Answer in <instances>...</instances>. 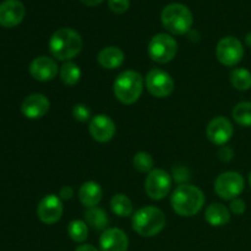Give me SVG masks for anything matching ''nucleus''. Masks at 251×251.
Returning a JSON list of instances; mask_svg holds the SVG:
<instances>
[{"mask_svg":"<svg viewBox=\"0 0 251 251\" xmlns=\"http://www.w3.org/2000/svg\"><path fill=\"white\" fill-rule=\"evenodd\" d=\"M230 211H232L234 215H243V213L245 212V210H247V206H245V202L242 200V199H234V200H232V202H230V206H229Z\"/></svg>","mask_w":251,"mask_h":251,"instance_id":"obj_30","label":"nucleus"},{"mask_svg":"<svg viewBox=\"0 0 251 251\" xmlns=\"http://www.w3.org/2000/svg\"><path fill=\"white\" fill-rule=\"evenodd\" d=\"M245 43H247L248 47H250L251 48V32L247 34V37H245Z\"/></svg>","mask_w":251,"mask_h":251,"instance_id":"obj_35","label":"nucleus"},{"mask_svg":"<svg viewBox=\"0 0 251 251\" xmlns=\"http://www.w3.org/2000/svg\"><path fill=\"white\" fill-rule=\"evenodd\" d=\"M146 88L157 98H166L174 91V81L172 76L161 69H152L146 76Z\"/></svg>","mask_w":251,"mask_h":251,"instance_id":"obj_10","label":"nucleus"},{"mask_svg":"<svg viewBox=\"0 0 251 251\" xmlns=\"http://www.w3.org/2000/svg\"><path fill=\"white\" fill-rule=\"evenodd\" d=\"M162 25L172 34L181 36L190 31L193 26V14L183 4L174 2L167 5L161 15Z\"/></svg>","mask_w":251,"mask_h":251,"instance_id":"obj_5","label":"nucleus"},{"mask_svg":"<svg viewBox=\"0 0 251 251\" xmlns=\"http://www.w3.org/2000/svg\"><path fill=\"white\" fill-rule=\"evenodd\" d=\"M81 1L85 5H87V6H97V5H100L103 0H81Z\"/></svg>","mask_w":251,"mask_h":251,"instance_id":"obj_34","label":"nucleus"},{"mask_svg":"<svg viewBox=\"0 0 251 251\" xmlns=\"http://www.w3.org/2000/svg\"><path fill=\"white\" fill-rule=\"evenodd\" d=\"M50 102L42 93H32L22 102V114L28 119H39L48 113Z\"/></svg>","mask_w":251,"mask_h":251,"instance_id":"obj_15","label":"nucleus"},{"mask_svg":"<svg viewBox=\"0 0 251 251\" xmlns=\"http://www.w3.org/2000/svg\"><path fill=\"white\" fill-rule=\"evenodd\" d=\"M74 196V189L71 186H63L59 191V198L60 200H70Z\"/></svg>","mask_w":251,"mask_h":251,"instance_id":"obj_32","label":"nucleus"},{"mask_svg":"<svg viewBox=\"0 0 251 251\" xmlns=\"http://www.w3.org/2000/svg\"><path fill=\"white\" fill-rule=\"evenodd\" d=\"M29 74L34 80L47 82V81H51L54 77H56L58 65H56L55 60L49 56H38L29 65Z\"/></svg>","mask_w":251,"mask_h":251,"instance_id":"obj_16","label":"nucleus"},{"mask_svg":"<svg viewBox=\"0 0 251 251\" xmlns=\"http://www.w3.org/2000/svg\"><path fill=\"white\" fill-rule=\"evenodd\" d=\"M63 203L59 196L50 194L44 196L37 207V216L46 225H54L63 216Z\"/></svg>","mask_w":251,"mask_h":251,"instance_id":"obj_11","label":"nucleus"},{"mask_svg":"<svg viewBox=\"0 0 251 251\" xmlns=\"http://www.w3.org/2000/svg\"><path fill=\"white\" fill-rule=\"evenodd\" d=\"M88 130H90V134L93 140L100 142V144H104L114 137L117 126L108 115L98 114L91 119Z\"/></svg>","mask_w":251,"mask_h":251,"instance_id":"obj_13","label":"nucleus"},{"mask_svg":"<svg viewBox=\"0 0 251 251\" xmlns=\"http://www.w3.org/2000/svg\"><path fill=\"white\" fill-rule=\"evenodd\" d=\"M178 51V43L167 33H158L149 43V55L158 64H167L173 60Z\"/></svg>","mask_w":251,"mask_h":251,"instance_id":"obj_6","label":"nucleus"},{"mask_svg":"<svg viewBox=\"0 0 251 251\" xmlns=\"http://www.w3.org/2000/svg\"><path fill=\"white\" fill-rule=\"evenodd\" d=\"M249 184H250V186H251V172H250V176H249Z\"/></svg>","mask_w":251,"mask_h":251,"instance_id":"obj_36","label":"nucleus"},{"mask_svg":"<svg viewBox=\"0 0 251 251\" xmlns=\"http://www.w3.org/2000/svg\"><path fill=\"white\" fill-rule=\"evenodd\" d=\"M68 234L74 242L83 243L88 237L87 223L81 220H75L68 226Z\"/></svg>","mask_w":251,"mask_h":251,"instance_id":"obj_26","label":"nucleus"},{"mask_svg":"<svg viewBox=\"0 0 251 251\" xmlns=\"http://www.w3.org/2000/svg\"><path fill=\"white\" fill-rule=\"evenodd\" d=\"M102 188L96 181H86V183L81 185L80 190H78L80 202L87 208L96 207L100 202V200H102Z\"/></svg>","mask_w":251,"mask_h":251,"instance_id":"obj_18","label":"nucleus"},{"mask_svg":"<svg viewBox=\"0 0 251 251\" xmlns=\"http://www.w3.org/2000/svg\"><path fill=\"white\" fill-rule=\"evenodd\" d=\"M82 49V38L73 28H59L49 39L51 55L61 61L75 58Z\"/></svg>","mask_w":251,"mask_h":251,"instance_id":"obj_2","label":"nucleus"},{"mask_svg":"<svg viewBox=\"0 0 251 251\" xmlns=\"http://www.w3.org/2000/svg\"><path fill=\"white\" fill-rule=\"evenodd\" d=\"M230 83L238 91H249L251 88V73L244 68L234 69L230 73Z\"/></svg>","mask_w":251,"mask_h":251,"instance_id":"obj_24","label":"nucleus"},{"mask_svg":"<svg viewBox=\"0 0 251 251\" xmlns=\"http://www.w3.org/2000/svg\"><path fill=\"white\" fill-rule=\"evenodd\" d=\"M245 186L244 178L238 172H225L215 181V191L223 200H234L243 193Z\"/></svg>","mask_w":251,"mask_h":251,"instance_id":"obj_7","label":"nucleus"},{"mask_svg":"<svg viewBox=\"0 0 251 251\" xmlns=\"http://www.w3.org/2000/svg\"><path fill=\"white\" fill-rule=\"evenodd\" d=\"M100 245L102 251H127L129 238L119 228H108L100 235Z\"/></svg>","mask_w":251,"mask_h":251,"instance_id":"obj_17","label":"nucleus"},{"mask_svg":"<svg viewBox=\"0 0 251 251\" xmlns=\"http://www.w3.org/2000/svg\"><path fill=\"white\" fill-rule=\"evenodd\" d=\"M206 222L213 227H222L230 221V212L222 203H211L205 211Z\"/></svg>","mask_w":251,"mask_h":251,"instance_id":"obj_20","label":"nucleus"},{"mask_svg":"<svg viewBox=\"0 0 251 251\" xmlns=\"http://www.w3.org/2000/svg\"><path fill=\"white\" fill-rule=\"evenodd\" d=\"M75 251H100V250H98L97 248L93 247V245L83 244V245H81V247H78Z\"/></svg>","mask_w":251,"mask_h":251,"instance_id":"obj_33","label":"nucleus"},{"mask_svg":"<svg viewBox=\"0 0 251 251\" xmlns=\"http://www.w3.org/2000/svg\"><path fill=\"white\" fill-rule=\"evenodd\" d=\"M60 80L65 86H75L77 85L81 78V70L77 64L73 61H66L60 68Z\"/></svg>","mask_w":251,"mask_h":251,"instance_id":"obj_23","label":"nucleus"},{"mask_svg":"<svg viewBox=\"0 0 251 251\" xmlns=\"http://www.w3.org/2000/svg\"><path fill=\"white\" fill-rule=\"evenodd\" d=\"M108 5L115 14H124L130 7V0H108Z\"/></svg>","mask_w":251,"mask_h":251,"instance_id":"obj_29","label":"nucleus"},{"mask_svg":"<svg viewBox=\"0 0 251 251\" xmlns=\"http://www.w3.org/2000/svg\"><path fill=\"white\" fill-rule=\"evenodd\" d=\"M73 117L75 118V120L80 123L87 122V120L91 119V109L86 104L78 103V104L74 105Z\"/></svg>","mask_w":251,"mask_h":251,"instance_id":"obj_28","label":"nucleus"},{"mask_svg":"<svg viewBox=\"0 0 251 251\" xmlns=\"http://www.w3.org/2000/svg\"><path fill=\"white\" fill-rule=\"evenodd\" d=\"M172 188V176L163 169H153L145 180V191L152 200H162L169 194Z\"/></svg>","mask_w":251,"mask_h":251,"instance_id":"obj_8","label":"nucleus"},{"mask_svg":"<svg viewBox=\"0 0 251 251\" xmlns=\"http://www.w3.org/2000/svg\"><path fill=\"white\" fill-rule=\"evenodd\" d=\"M124 51L118 47H105L98 53L97 60L102 68L108 69V70H114L124 63Z\"/></svg>","mask_w":251,"mask_h":251,"instance_id":"obj_19","label":"nucleus"},{"mask_svg":"<svg viewBox=\"0 0 251 251\" xmlns=\"http://www.w3.org/2000/svg\"><path fill=\"white\" fill-rule=\"evenodd\" d=\"M132 163H134L135 169H137L141 173L149 174L150 172L153 171V158L147 152H139V153L135 154Z\"/></svg>","mask_w":251,"mask_h":251,"instance_id":"obj_27","label":"nucleus"},{"mask_svg":"<svg viewBox=\"0 0 251 251\" xmlns=\"http://www.w3.org/2000/svg\"><path fill=\"white\" fill-rule=\"evenodd\" d=\"M216 56L218 61L226 66H235L244 56V48L242 42L235 37H225L221 39L216 48Z\"/></svg>","mask_w":251,"mask_h":251,"instance_id":"obj_9","label":"nucleus"},{"mask_svg":"<svg viewBox=\"0 0 251 251\" xmlns=\"http://www.w3.org/2000/svg\"><path fill=\"white\" fill-rule=\"evenodd\" d=\"M166 227L163 211L153 206L140 208L132 216V229L141 237H154Z\"/></svg>","mask_w":251,"mask_h":251,"instance_id":"obj_3","label":"nucleus"},{"mask_svg":"<svg viewBox=\"0 0 251 251\" xmlns=\"http://www.w3.org/2000/svg\"><path fill=\"white\" fill-rule=\"evenodd\" d=\"M233 125L227 118L217 117L210 122L206 130L207 139L212 142L213 145L218 146H225L233 136Z\"/></svg>","mask_w":251,"mask_h":251,"instance_id":"obj_12","label":"nucleus"},{"mask_svg":"<svg viewBox=\"0 0 251 251\" xmlns=\"http://www.w3.org/2000/svg\"><path fill=\"white\" fill-rule=\"evenodd\" d=\"M233 119L242 126H251V102H240L233 109Z\"/></svg>","mask_w":251,"mask_h":251,"instance_id":"obj_25","label":"nucleus"},{"mask_svg":"<svg viewBox=\"0 0 251 251\" xmlns=\"http://www.w3.org/2000/svg\"><path fill=\"white\" fill-rule=\"evenodd\" d=\"M85 218L87 226H90L95 230L105 229V227L108 226V222H109V218H108L107 213L102 208L97 207V206L88 208L85 213Z\"/></svg>","mask_w":251,"mask_h":251,"instance_id":"obj_22","label":"nucleus"},{"mask_svg":"<svg viewBox=\"0 0 251 251\" xmlns=\"http://www.w3.org/2000/svg\"><path fill=\"white\" fill-rule=\"evenodd\" d=\"M25 17V6L19 0H5L0 4V25L12 28L22 22Z\"/></svg>","mask_w":251,"mask_h":251,"instance_id":"obj_14","label":"nucleus"},{"mask_svg":"<svg viewBox=\"0 0 251 251\" xmlns=\"http://www.w3.org/2000/svg\"><path fill=\"white\" fill-rule=\"evenodd\" d=\"M113 91L118 100L124 104H132L141 97L144 77L134 70L124 71L115 78Z\"/></svg>","mask_w":251,"mask_h":251,"instance_id":"obj_4","label":"nucleus"},{"mask_svg":"<svg viewBox=\"0 0 251 251\" xmlns=\"http://www.w3.org/2000/svg\"><path fill=\"white\" fill-rule=\"evenodd\" d=\"M218 157H220L221 161L223 162H229L233 158V151L230 147L228 146H221L220 151H218Z\"/></svg>","mask_w":251,"mask_h":251,"instance_id":"obj_31","label":"nucleus"},{"mask_svg":"<svg viewBox=\"0 0 251 251\" xmlns=\"http://www.w3.org/2000/svg\"><path fill=\"white\" fill-rule=\"evenodd\" d=\"M172 207L181 217H193L202 210L205 195L198 186L181 184L174 190L171 199Z\"/></svg>","mask_w":251,"mask_h":251,"instance_id":"obj_1","label":"nucleus"},{"mask_svg":"<svg viewBox=\"0 0 251 251\" xmlns=\"http://www.w3.org/2000/svg\"><path fill=\"white\" fill-rule=\"evenodd\" d=\"M110 208L113 213L119 217H129L134 212V206L131 200L124 194H117L110 200Z\"/></svg>","mask_w":251,"mask_h":251,"instance_id":"obj_21","label":"nucleus"}]
</instances>
